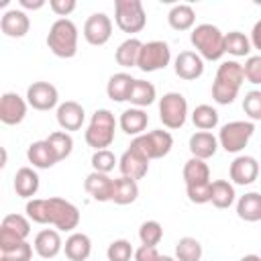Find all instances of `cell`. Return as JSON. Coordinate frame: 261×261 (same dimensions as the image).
<instances>
[{
	"label": "cell",
	"instance_id": "e575fe53",
	"mask_svg": "<svg viewBox=\"0 0 261 261\" xmlns=\"http://www.w3.org/2000/svg\"><path fill=\"white\" fill-rule=\"evenodd\" d=\"M224 51L234 57H247L251 53V39L241 31H230L224 35Z\"/></svg>",
	"mask_w": 261,
	"mask_h": 261
},
{
	"label": "cell",
	"instance_id": "f35d334b",
	"mask_svg": "<svg viewBox=\"0 0 261 261\" xmlns=\"http://www.w3.org/2000/svg\"><path fill=\"white\" fill-rule=\"evenodd\" d=\"M139 239L143 245H149V247H157L159 241L163 239V226L157 222V220H145L139 228Z\"/></svg>",
	"mask_w": 261,
	"mask_h": 261
},
{
	"label": "cell",
	"instance_id": "44dd1931",
	"mask_svg": "<svg viewBox=\"0 0 261 261\" xmlns=\"http://www.w3.org/2000/svg\"><path fill=\"white\" fill-rule=\"evenodd\" d=\"M35 253L43 259H53L55 255H59L63 243H61V237H59V230H53V228H43L41 232H37L35 237Z\"/></svg>",
	"mask_w": 261,
	"mask_h": 261
},
{
	"label": "cell",
	"instance_id": "8d00e7d4",
	"mask_svg": "<svg viewBox=\"0 0 261 261\" xmlns=\"http://www.w3.org/2000/svg\"><path fill=\"white\" fill-rule=\"evenodd\" d=\"M47 143L51 145V149H53V153L57 155L59 161L67 159V157L71 155V151H73V139H71V135L65 133V130H55V133H51V135L47 137Z\"/></svg>",
	"mask_w": 261,
	"mask_h": 261
},
{
	"label": "cell",
	"instance_id": "b9f144b4",
	"mask_svg": "<svg viewBox=\"0 0 261 261\" xmlns=\"http://www.w3.org/2000/svg\"><path fill=\"white\" fill-rule=\"evenodd\" d=\"M243 110L251 120H261V90H251L245 94Z\"/></svg>",
	"mask_w": 261,
	"mask_h": 261
},
{
	"label": "cell",
	"instance_id": "7bdbcfd3",
	"mask_svg": "<svg viewBox=\"0 0 261 261\" xmlns=\"http://www.w3.org/2000/svg\"><path fill=\"white\" fill-rule=\"evenodd\" d=\"M243 71H245V80L249 84H261V55H251L245 65H243Z\"/></svg>",
	"mask_w": 261,
	"mask_h": 261
},
{
	"label": "cell",
	"instance_id": "bcb514c9",
	"mask_svg": "<svg viewBox=\"0 0 261 261\" xmlns=\"http://www.w3.org/2000/svg\"><path fill=\"white\" fill-rule=\"evenodd\" d=\"M49 6L51 10L57 14V16H67L75 10V0H49Z\"/></svg>",
	"mask_w": 261,
	"mask_h": 261
},
{
	"label": "cell",
	"instance_id": "ee69618b",
	"mask_svg": "<svg viewBox=\"0 0 261 261\" xmlns=\"http://www.w3.org/2000/svg\"><path fill=\"white\" fill-rule=\"evenodd\" d=\"M210 190H212V181L210 184H200V186H186L188 198L194 204H206V202H210Z\"/></svg>",
	"mask_w": 261,
	"mask_h": 261
},
{
	"label": "cell",
	"instance_id": "6da1fadb",
	"mask_svg": "<svg viewBox=\"0 0 261 261\" xmlns=\"http://www.w3.org/2000/svg\"><path fill=\"white\" fill-rule=\"evenodd\" d=\"M27 216L39 224H53L57 230H73L80 224V210L63 198H33L24 206Z\"/></svg>",
	"mask_w": 261,
	"mask_h": 261
},
{
	"label": "cell",
	"instance_id": "4fadbf2b",
	"mask_svg": "<svg viewBox=\"0 0 261 261\" xmlns=\"http://www.w3.org/2000/svg\"><path fill=\"white\" fill-rule=\"evenodd\" d=\"M59 100L57 88L49 82H33L27 88V102L35 110H51Z\"/></svg>",
	"mask_w": 261,
	"mask_h": 261
},
{
	"label": "cell",
	"instance_id": "2e32d148",
	"mask_svg": "<svg viewBox=\"0 0 261 261\" xmlns=\"http://www.w3.org/2000/svg\"><path fill=\"white\" fill-rule=\"evenodd\" d=\"M173 69H175L177 77H181L186 82H192V80H198L204 73V59L196 51H181L175 57Z\"/></svg>",
	"mask_w": 261,
	"mask_h": 261
},
{
	"label": "cell",
	"instance_id": "f1b7e54d",
	"mask_svg": "<svg viewBox=\"0 0 261 261\" xmlns=\"http://www.w3.org/2000/svg\"><path fill=\"white\" fill-rule=\"evenodd\" d=\"M184 179L186 186H200V184H210V169L204 159L190 157L184 165Z\"/></svg>",
	"mask_w": 261,
	"mask_h": 261
},
{
	"label": "cell",
	"instance_id": "681fc988",
	"mask_svg": "<svg viewBox=\"0 0 261 261\" xmlns=\"http://www.w3.org/2000/svg\"><path fill=\"white\" fill-rule=\"evenodd\" d=\"M18 2H20V6L27 8V10H39V8L45 6V0H18Z\"/></svg>",
	"mask_w": 261,
	"mask_h": 261
},
{
	"label": "cell",
	"instance_id": "60d3db41",
	"mask_svg": "<svg viewBox=\"0 0 261 261\" xmlns=\"http://www.w3.org/2000/svg\"><path fill=\"white\" fill-rule=\"evenodd\" d=\"M116 165V157L110 149H100V151H94L92 155V167L94 171L98 173H110Z\"/></svg>",
	"mask_w": 261,
	"mask_h": 261
},
{
	"label": "cell",
	"instance_id": "30bf717a",
	"mask_svg": "<svg viewBox=\"0 0 261 261\" xmlns=\"http://www.w3.org/2000/svg\"><path fill=\"white\" fill-rule=\"evenodd\" d=\"M188 116V100L179 92H167L159 100V120L167 128H181Z\"/></svg>",
	"mask_w": 261,
	"mask_h": 261
},
{
	"label": "cell",
	"instance_id": "277c9868",
	"mask_svg": "<svg viewBox=\"0 0 261 261\" xmlns=\"http://www.w3.org/2000/svg\"><path fill=\"white\" fill-rule=\"evenodd\" d=\"M47 47L61 59H71L77 53V27L69 18H57L47 35Z\"/></svg>",
	"mask_w": 261,
	"mask_h": 261
},
{
	"label": "cell",
	"instance_id": "e0dca14e",
	"mask_svg": "<svg viewBox=\"0 0 261 261\" xmlns=\"http://www.w3.org/2000/svg\"><path fill=\"white\" fill-rule=\"evenodd\" d=\"M230 179L237 186H249L257 179L259 175V163L255 157L251 155H239L232 163H230Z\"/></svg>",
	"mask_w": 261,
	"mask_h": 261
},
{
	"label": "cell",
	"instance_id": "1f68e13d",
	"mask_svg": "<svg viewBox=\"0 0 261 261\" xmlns=\"http://www.w3.org/2000/svg\"><path fill=\"white\" fill-rule=\"evenodd\" d=\"M157 98V92H155V86L151 82H145V80H135L130 92H128V102L135 106V108H145L149 104H153Z\"/></svg>",
	"mask_w": 261,
	"mask_h": 261
},
{
	"label": "cell",
	"instance_id": "52a82bcc",
	"mask_svg": "<svg viewBox=\"0 0 261 261\" xmlns=\"http://www.w3.org/2000/svg\"><path fill=\"white\" fill-rule=\"evenodd\" d=\"M130 147H135L137 151H141L149 161H151V159H161V157H165V155L171 151V147H173V137H171V133L157 128V130L143 133V135L135 137V139L130 141Z\"/></svg>",
	"mask_w": 261,
	"mask_h": 261
},
{
	"label": "cell",
	"instance_id": "ffe728a7",
	"mask_svg": "<svg viewBox=\"0 0 261 261\" xmlns=\"http://www.w3.org/2000/svg\"><path fill=\"white\" fill-rule=\"evenodd\" d=\"M112 186H114V179L108 177V173H98V171L88 173V177L84 181L86 192L96 202H110L112 200Z\"/></svg>",
	"mask_w": 261,
	"mask_h": 261
},
{
	"label": "cell",
	"instance_id": "8992f818",
	"mask_svg": "<svg viewBox=\"0 0 261 261\" xmlns=\"http://www.w3.org/2000/svg\"><path fill=\"white\" fill-rule=\"evenodd\" d=\"M114 20L122 33H141L147 24V14L141 0H116Z\"/></svg>",
	"mask_w": 261,
	"mask_h": 261
},
{
	"label": "cell",
	"instance_id": "ab89813d",
	"mask_svg": "<svg viewBox=\"0 0 261 261\" xmlns=\"http://www.w3.org/2000/svg\"><path fill=\"white\" fill-rule=\"evenodd\" d=\"M135 255L133 245L126 239H116L108 245L106 249V257L108 261H130V257Z\"/></svg>",
	"mask_w": 261,
	"mask_h": 261
},
{
	"label": "cell",
	"instance_id": "74e56055",
	"mask_svg": "<svg viewBox=\"0 0 261 261\" xmlns=\"http://www.w3.org/2000/svg\"><path fill=\"white\" fill-rule=\"evenodd\" d=\"M192 122L200 130H212L218 124V112L208 104H200L192 112Z\"/></svg>",
	"mask_w": 261,
	"mask_h": 261
},
{
	"label": "cell",
	"instance_id": "816d5d0a",
	"mask_svg": "<svg viewBox=\"0 0 261 261\" xmlns=\"http://www.w3.org/2000/svg\"><path fill=\"white\" fill-rule=\"evenodd\" d=\"M157 261H177V259H173V257H169V255H159Z\"/></svg>",
	"mask_w": 261,
	"mask_h": 261
},
{
	"label": "cell",
	"instance_id": "d4e9b609",
	"mask_svg": "<svg viewBox=\"0 0 261 261\" xmlns=\"http://www.w3.org/2000/svg\"><path fill=\"white\" fill-rule=\"evenodd\" d=\"M65 257L69 261H86L92 253V241L84 232H71L65 241Z\"/></svg>",
	"mask_w": 261,
	"mask_h": 261
},
{
	"label": "cell",
	"instance_id": "ac0fdd59",
	"mask_svg": "<svg viewBox=\"0 0 261 261\" xmlns=\"http://www.w3.org/2000/svg\"><path fill=\"white\" fill-rule=\"evenodd\" d=\"M57 124L67 133V130H80L84 120H86V112H84V106L73 102V100H67L63 104L57 106Z\"/></svg>",
	"mask_w": 261,
	"mask_h": 261
},
{
	"label": "cell",
	"instance_id": "c3c4849f",
	"mask_svg": "<svg viewBox=\"0 0 261 261\" xmlns=\"http://www.w3.org/2000/svg\"><path fill=\"white\" fill-rule=\"evenodd\" d=\"M251 47L261 51V20H257L253 24V31H251Z\"/></svg>",
	"mask_w": 261,
	"mask_h": 261
},
{
	"label": "cell",
	"instance_id": "9c48e42d",
	"mask_svg": "<svg viewBox=\"0 0 261 261\" xmlns=\"http://www.w3.org/2000/svg\"><path fill=\"white\" fill-rule=\"evenodd\" d=\"M31 234V222L22 214H6L0 226V253L16 249Z\"/></svg>",
	"mask_w": 261,
	"mask_h": 261
},
{
	"label": "cell",
	"instance_id": "ba28073f",
	"mask_svg": "<svg viewBox=\"0 0 261 261\" xmlns=\"http://www.w3.org/2000/svg\"><path fill=\"white\" fill-rule=\"evenodd\" d=\"M255 133V124L251 120H232L226 122L218 133V145L226 153H239L247 147L249 139Z\"/></svg>",
	"mask_w": 261,
	"mask_h": 261
},
{
	"label": "cell",
	"instance_id": "4316f807",
	"mask_svg": "<svg viewBox=\"0 0 261 261\" xmlns=\"http://www.w3.org/2000/svg\"><path fill=\"white\" fill-rule=\"evenodd\" d=\"M237 214L245 222H257L261 220V194L249 192L239 198L237 202Z\"/></svg>",
	"mask_w": 261,
	"mask_h": 261
},
{
	"label": "cell",
	"instance_id": "f6af8a7d",
	"mask_svg": "<svg viewBox=\"0 0 261 261\" xmlns=\"http://www.w3.org/2000/svg\"><path fill=\"white\" fill-rule=\"evenodd\" d=\"M31 257H33V247L24 241V243H20L16 249L2 253V255H0V261H31Z\"/></svg>",
	"mask_w": 261,
	"mask_h": 261
},
{
	"label": "cell",
	"instance_id": "7dc6e473",
	"mask_svg": "<svg viewBox=\"0 0 261 261\" xmlns=\"http://www.w3.org/2000/svg\"><path fill=\"white\" fill-rule=\"evenodd\" d=\"M159 259V253H157V247H149V245H141L137 251H135V261H157Z\"/></svg>",
	"mask_w": 261,
	"mask_h": 261
},
{
	"label": "cell",
	"instance_id": "f907efd6",
	"mask_svg": "<svg viewBox=\"0 0 261 261\" xmlns=\"http://www.w3.org/2000/svg\"><path fill=\"white\" fill-rule=\"evenodd\" d=\"M241 261H261V257H259V255H253V253H251V255H245V257H243Z\"/></svg>",
	"mask_w": 261,
	"mask_h": 261
},
{
	"label": "cell",
	"instance_id": "5bb4252c",
	"mask_svg": "<svg viewBox=\"0 0 261 261\" xmlns=\"http://www.w3.org/2000/svg\"><path fill=\"white\" fill-rule=\"evenodd\" d=\"M118 169H120V173L124 177H130V179L137 181V179H143L147 175V171H149V159L141 151H137L135 147L128 145V149L122 153V157L118 161Z\"/></svg>",
	"mask_w": 261,
	"mask_h": 261
},
{
	"label": "cell",
	"instance_id": "7402d4cb",
	"mask_svg": "<svg viewBox=\"0 0 261 261\" xmlns=\"http://www.w3.org/2000/svg\"><path fill=\"white\" fill-rule=\"evenodd\" d=\"M218 149V139L208 130H198L190 137V153L198 159H210Z\"/></svg>",
	"mask_w": 261,
	"mask_h": 261
},
{
	"label": "cell",
	"instance_id": "f546056e",
	"mask_svg": "<svg viewBox=\"0 0 261 261\" xmlns=\"http://www.w3.org/2000/svg\"><path fill=\"white\" fill-rule=\"evenodd\" d=\"M39 190V175L33 167H20L14 175V192L20 198H33Z\"/></svg>",
	"mask_w": 261,
	"mask_h": 261
},
{
	"label": "cell",
	"instance_id": "cb8c5ba5",
	"mask_svg": "<svg viewBox=\"0 0 261 261\" xmlns=\"http://www.w3.org/2000/svg\"><path fill=\"white\" fill-rule=\"evenodd\" d=\"M118 124H120V128H122L126 135L139 137V135H143V130H145L147 124H149V114H147L143 108H126V110L120 114Z\"/></svg>",
	"mask_w": 261,
	"mask_h": 261
},
{
	"label": "cell",
	"instance_id": "d590c367",
	"mask_svg": "<svg viewBox=\"0 0 261 261\" xmlns=\"http://www.w3.org/2000/svg\"><path fill=\"white\" fill-rule=\"evenodd\" d=\"M175 259L177 261H200L202 259V245L194 237H184L175 243Z\"/></svg>",
	"mask_w": 261,
	"mask_h": 261
},
{
	"label": "cell",
	"instance_id": "603a6c76",
	"mask_svg": "<svg viewBox=\"0 0 261 261\" xmlns=\"http://www.w3.org/2000/svg\"><path fill=\"white\" fill-rule=\"evenodd\" d=\"M27 157H29V163H33V167H39V169H49L59 161L51 145L47 143V139L31 143L27 149Z\"/></svg>",
	"mask_w": 261,
	"mask_h": 261
},
{
	"label": "cell",
	"instance_id": "8fae6325",
	"mask_svg": "<svg viewBox=\"0 0 261 261\" xmlns=\"http://www.w3.org/2000/svg\"><path fill=\"white\" fill-rule=\"evenodd\" d=\"M169 61H171L169 45L165 41H149V43H143L137 67L145 73H151L157 69H165L169 65Z\"/></svg>",
	"mask_w": 261,
	"mask_h": 261
},
{
	"label": "cell",
	"instance_id": "d6986e66",
	"mask_svg": "<svg viewBox=\"0 0 261 261\" xmlns=\"http://www.w3.org/2000/svg\"><path fill=\"white\" fill-rule=\"evenodd\" d=\"M0 29L6 37H12V39H20L29 33L31 29V20L27 16L24 10H6L0 18Z\"/></svg>",
	"mask_w": 261,
	"mask_h": 261
},
{
	"label": "cell",
	"instance_id": "7c38bea8",
	"mask_svg": "<svg viewBox=\"0 0 261 261\" xmlns=\"http://www.w3.org/2000/svg\"><path fill=\"white\" fill-rule=\"evenodd\" d=\"M112 37V20L108 14L104 12H94L88 16V20L84 22V39L94 45V47H100V45H106Z\"/></svg>",
	"mask_w": 261,
	"mask_h": 261
},
{
	"label": "cell",
	"instance_id": "836d02e7",
	"mask_svg": "<svg viewBox=\"0 0 261 261\" xmlns=\"http://www.w3.org/2000/svg\"><path fill=\"white\" fill-rule=\"evenodd\" d=\"M210 202L216 208H228L234 202V188L230 181L226 179H216L212 181V190H210Z\"/></svg>",
	"mask_w": 261,
	"mask_h": 261
},
{
	"label": "cell",
	"instance_id": "3957f363",
	"mask_svg": "<svg viewBox=\"0 0 261 261\" xmlns=\"http://www.w3.org/2000/svg\"><path fill=\"white\" fill-rule=\"evenodd\" d=\"M190 41L202 59L218 61L226 53L224 51V33L210 22H202V24L194 27L190 33Z\"/></svg>",
	"mask_w": 261,
	"mask_h": 261
},
{
	"label": "cell",
	"instance_id": "5b68a950",
	"mask_svg": "<svg viewBox=\"0 0 261 261\" xmlns=\"http://www.w3.org/2000/svg\"><path fill=\"white\" fill-rule=\"evenodd\" d=\"M114 130H116V118L108 108H100L92 114L88 130H86V143L94 149H108L114 141Z\"/></svg>",
	"mask_w": 261,
	"mask_h": 261
},
{
	"label": "cell",
	"instance_id": "83f0119b",
	"mask_svg": "<svg viewBox=\"0 0 261 261\" xmlns=\"http://www.w3.org/2000/svg\"><path fill=\"white\" fill-rule=\"evenodd\" d=\"M133 84H135L133 75H128L124 71L114 73L106 84V94L112 102H124V100H128V92H130Z\"/></svg>",
	"mask_w": 261,
	"mask_h": 261
},
{
	"label": "cell",
	"instance_id": "7a4b0ae2",
	"mask_svg": "<svg viewBox=\"0 0 261 261\" xmlns=\"http://www.w3.org/2000/svg\"><path fill=\"white\" fill-rule=\"evenodd\" d=\"M245 82V71L239 61H222L212 84V98L216 104H232Z\"/></svg>",
	"mask_w": 261,
	"mask_h": 261
},
{
	"label": "cell",
	"instance_id": "d6a6232c",
	"mask_svg": "<svg viewBox=\"0 0 261 261\" xmlns=\"http://www.w3.org/2000/svg\"><path fill=\"white\" fill-rule=\"evenodd\" d=\"M167 22L175 31H190L196 22V12L190 4H175L167 14Z\"/></svg>",
	"mask_w": 261,
	"mask_h": 261
},
{
	"label": "cell",
	"instance_id": "4dcf8cb0",
	"mask_svg": "<svg viewBox=\"0 0 261 261\" xmlns=\"http://www.w3.org/2000/svg\"><path fill=\"white\" fill-rule=\"evenodd\" d=\"M141 49H143V43L135 37L122 41L114 53L116 57V63L120 67H137L139 65V55H141Z\"/></svg>",
	"mask_w": 261,
	"mask_h": 261
},
{
	"label": "cell",
	"instance_id": "484cf974",
	"mask_svg": "<svg viewBox=\"0 0 261 261\" xmlns=\"http://www.w3.org/2000/svg\"><path fill=\"white\" fill-rule=\"evenodd\" d=\"M137 198H139V186H137L135 179L124 177V175H120V177L114 179L112 200L110 202H114L118 206H126V204H133Z\"/></svg>",
	"mask_w": 261,
	"mask_h": 261
},
{
	"label": "cell",
	"instance_id": "9a60e30c",
	"mask_svg": "<svg viewBox=\"0 0 261 261\" xmlns=\"http://www.w3.org/2000/svg\"><path fill=\"white\" fill-rule=\"evenodd\" d=\"M27 104L16 92H6L0 98V120L4 124H18L27 116Z\"/></svg>",
	"mask_w": 261,
	"mask_h": 261
}]
</instances>
